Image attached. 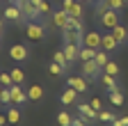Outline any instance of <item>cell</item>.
Masks as SVG:
<instances>
[{
  "mask_svg": "<svg viewBox=\"0 0 128 126\" xmlns=\"http://www.w3.org/2000/svg\"><path fill=\"white\" fill-rule=\"evenodd\" d=\"M57 124H60V126H73V117H71L69 112H60V115H57Z\"/></svg>",
  "mask_w": 128,
  "mask_h": 126,
  "instance_id": "obj_24",
  "label": "cell"
},
{
  "mask_svg": "<svg viewBox=\"0 0 128 126\" xmlns=\"http://www.w3.org/2000/svg\"><path fill=\"white\" fill-rule=\"evenodd\" d=\"M28 96H30L32 103H39V101L44 99V87H41V85H30V87H28Z\"/></svg>",
  "mask_w": 128,
  "mask_h": 126,
  "instance_id": "obj_18",
  "label": "cell"
},
{
  "mask_svg": "<svg viewBox=\"0 0 128 126\" xmlns=\"http://www.w3.org/2000/svg\"><path fill=\"white\" fill-rule=\"evenodd\" d=\"M48 71H50V76H53V78H60V76H62L64 71H66V69H64L62 64H57V62H53V64L48 67Z\"/></svg>",
  "mask_w": 128,
  "mask_h": 126,
  "instance_id": "obj_28",
  "label": "cell"
},
{
  "mask_svg": "<svg viewBox=\"0 0 128 126\" xmlns=\"http://www.w3.org/2000/svg\"><path fill=\"white\" fill-rule=\"evenodd\" d=\"M103 3L108 5V9H114V12H121V9H124V5H126L124 0H103Z\"/></svg>",
  "mask_w": 128,
  "mask_h": 126,
  "instance_id": "obj_29",
  "label": "cell"
},
{
  "mask_svg": "<svg viewBox=\"0 0 128 126\" xmlns=\"http://www.w3.org/2000/svg\"><path fill=\"white\" fill-rule=\"evenodd\" d=\"M25 35H28L30 41H41V39L46 37V28L39 25V23H34V21H30V23L25 25Z\"/></svg>",
  "mask_w": 128,
  "mask_h": 126,
  "instance_id": "obj_2",
  "label": "cell"
},
{
  "mask_svg": "<svg viewBox=\"0 0 128 126\" xmlns=\"http://www.w3.org/2000/svg\"><path fill=\"white\" fill-rule=\"evenodd\" d=\"M73 3H76V0H64V3H62V7H64V9H66V12H69V9H71V5H73Z\"/></svg>",
  "mask_w": 128,
  "mask_h": 126,
  "instance_id": "obj_38",
  "label": "cell"
},
{
  "mask_svg": "<svg viewBox=\"0 0 128 126\" xmlns=\"http://www.w3.org/2000/svg\"><path fill=\"white\" fill-rule=\"evenodd\" d=\"M78 112L82 115L87 121H96V119H98V112L92 108V103H80V105H78Z\"/></svg>",
  "mask_w": 128,
  "mask_h": 126,
  "instance_id": "obj_12",
  "label": "cell"
},
{
  "mask_svg": "<svg viewBox=\"0 0 128 126\" xmlns=\"http://www.w3.org/2000/svg\"><path fill=\"white\" fill-rule=\"evenodd\" d=\"M94 60H96V64L105 67L108 62H110V57H108V51H103V48H101V51H96V57H94Z\"/></svg>",
  "mask_w": 128,
  "mask_h": 126,
  "instance_id": "obj_26",
  "label": "cell"
},
{
  "mask_svg": "<svg viewBox=\"0 0 128 126\" xmlns=\"http://www.w3.org/2000/svg\"><path fill=\"white\" fill-rule=\"evenodd\" d=\"M21 12H23V16H25L28 21H37L39 16H44V14H41V9H39L34 3H32V0H23Z\"/></svg>",
  "mask_w": 128,
  "mask_h": 126,
  "instance_id": "obj_3",
  "label": "cell"
},
{
  "mask_svg": "<svg viewBox=\"0 0 128 126\" xmlns=\"http://www.w3.org/2000/svg\"><path fill=\"white\" fill-rule=\"evenodd\" d=\"M101 64H96V60H87V62H80V71L87 80H96V78L101 76Z\"/></svg>",
  "mask_w": 128,
  "mask_h": 126,
  "instance_id": "obj_1",
  "label": "cell"
},
{
  "mask_svg": "<svg viewBox=\"0 0 128 126\" xmlns=\"http://www.w3.org/2000/svg\"><path fill=\"white\" fill-rule=\"evenodd\" d=\"M112 126H128V117H117L112 121Z\"/></svg>",
  "mask_w": 128,
  "mask_h": 126,
  "instance_id": "obj_36",
  "label": "cell"
},
{
  "mask_svg": "<svg viewBox=\"0 0 128 126\" xmlns=\"http://www.w3.org/2000/svg\"><path fill=\"white\" fill-rule=\"evenodd\" d=\"M78 94H80V92H76L73 87H69V89H64V92H62L60 101H62L64 105H73V103H78Z\"/></svg>",
  "mask_w": 128,
  "mask_h": 126,
  "instance_id": "obj_14",
  "label": "cell"
},
{
  "mask_svg": "<svg viewBox=\"0 0 128 126\" xmlns=\"http://www.w3.org/2000/svg\"><path fill=\"white\" fill-rule=\"evenodd\" d=\"M69 14H71V16H76V19H82V14H85L82 3H80V0H76V3L71 5V9H69Z\"/></svg>",
  "mask_w": 128,
  "mask_h": 126,
  "instance_id": "obj_23",
  "label": "cell"
},
{
  "mask_svg": "<svg viewBox=\"0 0 128 126\" xmlns=\"http://www.w3.org/2000/svg\"><path fill=\"white\" fill-rule=\"evenodd\" d=\"M110 101H112V105H124V94H121V89L110 92Z\"/></svg>",
  "mask_w": 128,
  "mask_h": 126,
  "instance_id": "obj_30",
  "label": "cell"
},
{
  "mask_svg": "<svg viewBox=\"0 0 128 126\" xmlns=\"http://www.w3.org/2000/svg\"><path fill=\"white\" fill-rule=\"evenodd\" d=\"M32 3H34V5H37V7H39V5H41V0H32Z\"/></svg>",
  "mask_w": 128,
  "mask_h": 126,
  "instance_id": "obj_41",
  "label": "cell"
},
{
  "mask_svg": "<svg viewBox=\"0 0 128 126\" xmlns=\"http://www.w3.org/2000/svg\"><path fill=\"white\" fill-rule=\"evenodd\" d=\"M0 105H5V108L14 105V103H12V92H9V87H2V99H0Z\"/></svg>",
  "mask_w": 128,
  "mask_h": 126,
  "instance_id": "obj_27",
  "label": "cell"
},
{
  "mask_svg": "<svg viewBox=\"0 0 128 126\" xmlns=\"http://www.w3.org/2000/svg\"><path fill=\"white\" fill-rule=\"evenodd\" d=\"M101 25H103V28H108V30H112L114 25H119V12L108 9L103 16H101Z\"/></svg>",
  "mask_w": 128,
  "mask_h": 126,
  "instance_id": "obj_8",
  "label": "cell"
},
{
  "mask_svg": "<svg viewBox=\"0 0 128 126\" xmlns=\"http://www.w3.org/2000/svg\"><path fill=\"white\" fill-rule=\"evenodd\" d=\"M82 39H85L82 30H71V28L64 30V44H78V46H82Z\"/></svg>",
  "mask_w": 128,
  "mask_h": 126,
  "instance_id": "obj_10",
  "label": "cell"
},
{
  "mask_svg": "<svg viewBox=\"0 0 128 126\" xmlns=\"http://www.w3.org/2000/svg\"><path fill=\"white\" fill-rule=\"evenodd\" d=\"M9 73H12V78H14V85H23V83H25V73H23L21 67H14Z\"/></svg>",
  "mask_w": 128,
  "mask_h": 126,
  "instance_id": "obj_22",
  "label": "cell"
},
{
  "mask_svg": "<svg viewBox=\"0 0 128 126\" xmlns=\"http://www.w3.org/2000/svg\"><path fill=\"white\" fill-rule=\"evenodd\" d=\"M73 126H87V119L80 115V117H73Z\"/></svg>",
  "mask_w": 128,
  "mask_h": 126,
  "instance_id": "obj_37",
  "label": "cell"
},
{
  "mask_svg": "<svg viewBox=\"0 0 128 126\" xmlns=\"http://www.w3.org/2000/svg\"><path fill=\"white\" fill-rule=\"evenodd\" d=\"M7 3H14V0H7Z\"/></svg>",
  "mask_w": 128,
  "mask_h": 126,
  "instance_id": "obj_44",
  "label": "cell"
},
{
  "mask_svg": "<svg viewBox=\"0 0 128 126\" xmlns=\"http://www.w3.org/2000/svg\"><path fill=\"white\" fill-rule=\"evenodd\" d=\"M9 92H12V103H14V105H23V103H28V101H30L28 92H25L21 85H12V87H9Z\"/></svg>",
  "mask_w": 128,
  "mask_h": 126,
  "instance_id": "obj_5",
  "label": "cell"
},
{
  "mask_svg": "<svg viewBox=\"0 0 128 126\" xmlns=\"http://www.w3.org/2000/svg\"><path fill=\"white\" fill-rule=\"evenodd\" d=\"M124 3H128V0H124Z\"/></svg>",
  "mask_w": 128,
  "mask_h": 126,
  "instance_id": "obj_46",
  "label": "cell"
},
{
  "mask_svg": "<svg viewBox=\"0 0 128 126\" xmlns=\"http://www.w3.org/2000/svg\"><path fill=\"white\" fill-rule=\"evenodd\" d=\"M0 85L2 87H12L14 85V78H12L9 71H0Z\"/></svg>",
  "mask_w": 128,
  "mask_h": 126,
  "instance_id": "obj_25",
  "label": "cell"
},
{
  "mask_svg": "<svg viewBox=\"0 0 128 126\" xmlns=\"http://www.w3.org/2000/svg\"><path fill=\"white\" fill-rule=\"evenodd\" d=\"M103 71H105V73H110V76H119V64H117V62H112V60H110L108 64L103 67Z\"/></svg>",
  "mask_w": 128,
  "mask_h": 126,
  "instance_id": "obj_31",
  "label": "cell"
},
{
  "mask_svg": "<svg viewBox=\"0 0 128 126\" xmlns=\"http://www.w3.org/2000/svg\"><path fill=\"white\" fill-rule=\"evenodd\" d=\"M101 44H103V35H98L96 30L87 32V35H85V39H82V46H89V48H96V51L101 48Z\"/></svg>",
  "mask_w": 128,
  "mask_h": 126,
  "instance_id": "obj_9",
  "label": "cell"
},
{
  "mask_svg": "<svg viewBox=\"0 0 128 126\" xmlns=\"http://www.w3.org/2000/svg\"><path fill=\"white\" fill-rule=\"evenodd\" d=\"M110 32H112V37H114L119 44H126V41H128V28H124L121 23H119V25H114Z\"/></svg>",
  "mask_w": 128,
  "mask_h": 126,
  "instance_id": "obj_17",
  "label": "cell"
},
{
  "mask_svg": "<svg viewBox=\"0 0 128 126\" xmlns=\"http://www.w3.org/2000/svg\"><path fill=\"white\" fill-rule=\"evenodd\" d=\"M89 103H92V108L96 110V112H101V110H103V103H101V99H92Z\"/></svg>",
  "mask_w": 128,
  "mask_h": 126,
  "instance_id": "obj_35",
  "label": "cell"
},
{
  "mask_svg": "<svg viewBox=\"0 0 128 126\" xmlns=\"http://www.w3.org/2000/svg\"><path fill=\"white\" fill-rule=\"evenodd\" d=\"M5 124H9V119H7V115H0V126H5Z\"/></svg>",
  "mask_w": 128,
  "mask_h": 126,
  "instance_id": "obj_39",
  "label": "cell"
},
{
  "mask_svg": "<svg viewBox=\"0 0 128 126\" xmlns=\"http://www.w3.org/2000/svg\"><path fill=\"white\" fill-rule=\"evenodd\" d=\"M5 37V28H2V21H0V39Z\"/></svg>",
  "mask_w": 128,
  "mask_h": 126,
  "instance_id": "obj_40",
  "label": "cell"
},
{
  "mask_svg": "<svg viewBox=\"0 0 128 126\" xmlns=\"http://www.w3.org/2000/svg\"><path fill=\"white\" fill-rule=\"evenodd\" d=\"M94 3H98V0H94Z\"/></svg>",
  "mask_w": 128,
  "mask_h": 126,
  "instance_id": "obj_45",
  "label": "cell"
},
{
  "mask_svg": "<svg viewBox=\"0 0 128 126\" xmlns=\"http://www.w3.org/2000/svg\"><path fill=\"white\" fill-rule=\"evenodd\" d=\"M119 46H121V44H119L114 37H112V32L103 35V44H101V48H103V51H108V53H110V51H117Z\"/></svg>",
  "mask_w": 128,
  "mask_h": 126,
  "instance_id": "obj_16",
  "label": "cell"
},
{
  "mask_svg": "<svg viewBox=\"0 0 128 126\" xmlns=\"http://www.w3.org/2000/svg\"><path fill=\"white\" fill-rule=\"evenodd\" d=\"M98 80L103 83V87H105L108 92H117V89H119V85H117V76H110V73L103 71V73L98 76Z\"/></svg>",
  "mask_w": 128,
  "mask_h": 126,
  "instance_id": "obj_13",
  "label": "cell"
},
{
  "mask_svg": "<svg viewBox=\"0 0 128 126\" xmlns=\"http://www.w3.org/2000/svg\"><path fill=\"white\" fill-rule=\"evenodd\" d=\"M53 62H57V64H62L64 69H69V67H71V62H69V57H66V53H64V48H60V51H55V55H53Z\"/></svg>",
  "mask_w": 128,
  "mask_h": 126,
  "instance_id": "obj_19",
  "label": "cell"
},
{
  "mask_svg": "<svg viewBox=\"0 0 128 126\" xmlns=\"http://www.w3.org/2000/svg\"><path fill=\"white\" fill-rule=\"evenodd\" d=\"M0 44H2V39H0Z\"/></svg>",
  "mask_w": 128,
  "mask_h": 126,
  "instance_id": "obj_47",
  "label": "cell"
},
{
  "mask_svg": "<svg viewBox=\"0 0 128 126\" xmlns=\"http://www.w3.org/2000/svg\"><path fill=\"white\" fill-rule=\"evenodd\" d=\"M2 14H5V19H7V21H14V23H23V21H25L21 7H16L14 3H9V5L2 9Z\"/></svg>",
  "mask_w": 128,
  "mask_h": 126,
  "instance_id": "obj_4",
  "label": "cell"
},
{
  "mask_svg": "<svg viewBox=\"0 0 128 126\" xmlns=\"http://www.w3.org/2000/svg\"><path fill=\"white\" fill-rule=\"evenodd\" d=\"M96 57V48H89V46H80V62H87V60H94Z\"/></svg>",
  "mask_w": 128,
  "mask_h": 126,
  "instance_id": "obj_20",
  "label": "cell"
},
{
  "mask_svg": "<svg viewBox=\"0 0 128 126\" xmlns=\"http://www.w3.org/2000/svg\"><path fill=\"white\" fill-rule=\"evenodd\" d=\"M69 19H71V14L66 12V9H57V12H53V25L57 28V30H64L69 25Z\"/></svg>",
  "mask_w": 128,
  "mask_h": 126,
  "instance_id": "obj_7",
  "label": "cell"
},
{
  "mask_svg": "<svg viewBox=\"0 0 128 126\" xmlns=\"http://www.w3.org/2000/svg\"><path fill=\"white\" fill-rule=\"evenodd\" d=\"M66 28H71V30H82V19H76V16H71ZM66 28H64V30H66Z\"/></svg>",
  "mask_w": 128,
  "mask_h": 126,
  "instance_id": "obj_33",
  "label": "cell"
},
{
  "mask_svg": "<svg viewBox=\"0 0 128 126\" xmlns=\"http://www.w3.org/2000/svg\"><path fill=\"white\" fill-rule=\"evenodd\" d=\"M7 119H9V124H21V110L16 108V105H9V110H7Z\"/></svg>",
  "mask_w": 128,
  "mask_h": 126,
  "instance_id": "obj_21",
  "label": "cell"
},
{
  "mask_svg": "<svg viewBox=\"0 0 128 126\" xmlns=\"http://www.w3.org/2000/svg\"><path fill=\"white\" fill-rule=\"evenodd\" d=\"M0 99H2V85H0Z\"/></svg>",
  "mask_w": 128,
  "mask_h": 126,
  "instance_id": "obj_43",
  "label": "cell"
},
{
  "mask_svg": "<svg viewBox=\"0 0 128 126\" xmlns=\"http://www.w3.org/2000/svg\"><path fill=\"white\" fill-rule=\"evenodd\" d=\"M80 3H94V0H80Z\"/></svg>",
  "mask_w": 128,
  "mask_h": 126,
  "instance_id": "obj_42",
  "label": "cell"
},
{
  "mask_svg": "<svg viewBox=\"0 0 128 126\" xmlns=\"http://www.w3.org/2000/svg\"><path fill=\"white\" fill-rule=\"evenodd\" d=\"M114 119H117V117L112 115L110 110H101V112H98V121H110V124H112Z\"/></svg>",
  "mask_w": 128,
  "mask_h": 126,
  "instance_id": "obj_32",
  "label": "cell"
},
{
  "mask_svg": "<svg viewBox=\"0 0 128 126\" xmlns=\"http://www.w3.org/2000/svg\"><path fill=\"white\" fill-rule=\"evenodd\" d=\"M9 57H12L14 62H18V64H21V62H25V60L30 57V51L25 48L23 44H14L12 48H9Z\"/></svg>",
  "mask_w": 128,
  "mask_h": 126,
  "instance_id": "obj_6",
  "label": "cell"
},
{
  "mask_svg": "<svg viewBox=\"0 0 128 126\" xmlns=\"http://www.w3.org/2000/svg\"><path fill=\"white\" fill-rule=\"evenodd\" d=\"M64 53H66V57H69V62L73 64V62H80L78 57H80V46L78 44H64Z\"/></svg>",
  "mask_w": 128,
  "mask_h": 126,
  "instance_id": "obj_15",
  "label": "cell"
},
{
  "mask_svg": "<svg viewBox=\"0 0 128 126\" xmlns=\"http://www.w3.org/2000/svg\"><path fill=\"white\" fill-rule=\"evenodd\" d=\"M66 85H69V87H73V89H76V92H80V94H85V92H87V87H89L85 76H71L69 80H66Z\"/></svg>",
  "mask_w": 128,
  "mask_h": 126,
  "instance_id": "obj_11",
  "label": "cell"
},
{
  "mask_svg": "<svg viewBox=\"0 0 128 126\" xmlns=\"http://www.w3.org/2000/svg\"><path fill=\"white\" fill-rule=\"evenodd\" d=\"M39 9H41V14H53V7H50V3H48V0H41Z\"/></svg>",
  "mask_w": 128,
  "mask_h": 126,
  "instance_id": "obj_34",
  "label": "cell"
}]
</instances>
